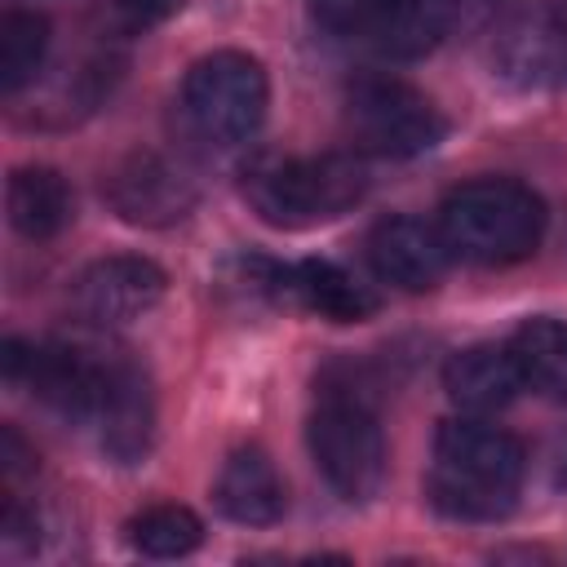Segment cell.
Wrapping results in <instances>:
<instances>
[{
  "instance_id": "cell-22",
  "label": "cell",
  "mask_w": 567,
  "mask_h": 567,
  "mask_svg": "<svg viewBox=\"0 0 567 567\" xmlns=\"http://www.w3.org/2000/svg\"><path fill=\"white\" fill-rule=\"evenodd\" d=\"M182 4H186V0H106L115 27H120V31H133V35H137V31H151V27H159V22H168Z\"/></svg>"
},
{
  "instance_id": "cell-13",
  "label": "cell",
  "mask_w": 567,
  "mask_h": 567,
  "mask_svg": "<svg viewBox=\"0 0 567 567\" xmlns=\"http://www.w3.org/2000/svg\"><path fill=\"white\" fill-rule=\"evenodd\" d=\"M443 390L461 412L492 416L505 412L518 390H527V381L509 346H470L443 363Z\"/></svg>"
},
{
  "instance_id": "cell-15",
  "label": "cell",
  "mask_w": 567,
  "mask_h": 567,
  "mask_svg": "<svg viewBox=\"0 0 567 567\" xmlns=\"http://www.w3.org/2000/svg\"><path fill=\"white\" fill-rule=\"evenodd\" d=\"M492 62L501 75L518 84H563L567 80V35L554 13H523L501 27L492 44Z\"/></svg>"
},
{
  "instance_id": "cell-20",
  "label": "cell",
  "mask_w": 567,
  "mask_h": 567,
  "mask_svg": "<svg viewBox=\"0 0 567 567\" xmlns=\"http://www.w3.org/2000/svg\"><path fill=\"white\" fill-rule=\"evenodd\" d=\"M199 540H204V523L186 505L164 501L128 518V545L146 558H186L190 549H199Z\"/></svg>"
},
{
  "instance_id": "cell-6",
  "label": "cell",
  "mask_w": 567,
  "mask_h": 567,
  "mask_svg": "<svg viewBox=\"0 0 567 567\" xmlns=\"http://www.w3.org/2000/svg\"><path fill=\"white\" fill-rule=\"evenodd\" d=\"M346 128L354 151L381 159H412L443 142L447 120L439 106L394 75H363L346 89Z\"/></svg>"
},
{
  "instance_id": "cell-25",
  "label": "cell",
  "mask_w": 567,
  "mask_h": 567,
  "mask_svg": "<svg viewBox=\"0 0 567 567\" xmlns=\"http://www.w3.org/2000/svg\"><path fill=\"white\" fill-rule=\"evenodd\" d=\"M554 18H558V27H563V35H567V0H558V9H549Z\"/></svg>"
},
{
  "instance_id": "cell-4",
  "label": "cell",
  "mask_w": 567,
  "mask_h": 567,
  "mask_svg": "<svg viewBox=\"0 0 567 567\" xmlns=\"http://www.w3.org/2000/svg\"><path fill=\"white\" fill-rule=\"evenodd\" d=\"M306 443H310L315 470L341 501L368 505L372 496H381L390 474V452H385L377 412L359 394H328L310 412Z\"/></svg>"
},
{
  "instance_id": "cell-23",
  "label": "cell",
  "mask_w": 567,
  "mask_h": 567,
  "mask_svg": "<svg viewBox=\"0 0 567 567\" xmlns=\"http://www.w3.org/2000/svg\"><path fill=\"white\" fill-rule=\"evenodd\" d=\"M0 532H4V545L18 549V545H35V532H40V518L35 509L18 505L13 492H4V514H0Z\"/></svg>"
},
{
  "instance_id": "cell-10",
  "label": "cell",
  "mask_w": 567,
  "mask_h": 567,
  "mask_svg": "<svg viewBox=\"0 0 567 567\" xmlns=\"http://www.w3.org/2000/svg\"><path fill=\"white\" fill-rule=\"evenodd\" d=\"M168 292V275L151 261V257H97L93 266L80 270L75 279V310L89 323H133L142 315H151Z\"/></svg>"
},
{
  "instance_id": "cell-1",
  "label": "cell",
  "mask_w": 567,
  "mask_h": 567,
  "mask_svg": "<svg viewBox=\"0 0 567 567\" xmlns=\"http://www.w3.org/2000/svg\"><path fill=\"white\" fill-rule=\"evenodd\" d=\"M527 452L523 443L487 425L483 416H452L434 434V470H430V505L461 523H496L514 509L523 483Z\"/></svg>"
},
{
  "instance_id": "cell-2",
  "label": "cell",
  "mask_w": 567,
  "mask_h": 567,
  "mask_svg": "<svg viewBox=\"0 0 567 567\" xmlns=\"http://www.w3.org/2000/svg\"><path fill=\"white\" fill-rule=\"evenodd\" d=\"M439 235L465 266H514L540 248L545 204L514 177H474L443 199Z\"/></svg>"
},
{
  "instance_id": "cell-3",
  "label": "cell",
  "mask_w": 567,
  "mask_h": 567,
  "mask_svg": "<svg viewBox=\"0 0 567 567\" xmlns=\"http://www.w3.org/2000/svg\"><path fill=\"white\" fill-rule=\"evenodd\" d=\"M239 190L266 226H315L350 213L368 195V168L359 155H261L244 168Z\"/></svg>"
},
{
  "instance_id": "cell-24",
  "label": "cell",
  "mask_w": 567,
  "mask_h": 567,
  "mask_svg": "<svg viewBox=\"0 0 567 567\" xmlns=\"http://www.w3.org/2000/svg\"><path fill=\"white\" fill-rule=\"evenodd\" d=\"M0 465H4V478H9V483H13L22 470H31V465H35V452L22 443V434H18L13 425H4V430H0Z\"/></svg>"
},
{
  "instance_id": "cell-19",
  "label": "cell",
  "mask_w": 567,
  "mask_h": 567,
  "mask_svg": "<svg viewBox=\"0 0 567 567\" xmlns=\"http://www.w3.org/2000/svg\"><path fill=\"white\" fill-rule=\"evenodd\" d=\"M49 53V18L35 9H9L0 18V89L13 97L35 80Z\"/></svg>"
},
{
  "instance_id": "cell-14",
  "label": "cell",
  "mask_w": 567,
  "mask_h": 567,
  "mask_svg": "<svg viewBox=\"0 0 567 567\" xmlns=\"http://www.w3.org/2000/svg\"><path fill=\"white\" fill-rule=\"evenodd\" d=\"M213 501L230 523H244V527H270L288 509L284 478L261 447H239L226 456L213 483Z\"/></svg>"
},
{
  "instance_id": "cell-11",
  "label": "cell",
  "mask_w": 567,
  "mask_h": 567,
  "mask_svg": "<svg viewBox=\"0 0 567 567\" xmlns=\"http://www.w3.org/2000/svg\"><path fill=\"white\" fill-rule=\"evenodd\" d=\"M368 261H372L377 279H385L403 292H430L443 284L452 252H447L439 226H425L408 213H394V217H381L372 226Z\"/></svg>"
},
{
  "instance_id": "cell-18",
  "label": "cell",
  "mask_w": 567,
  "mask_h": 567,
  "mask_svg": "<svg viewBox=\"0 0 567 567\" xmlns=\"http://www.w3.org/2000/svg\"><path fill=\"white\" fill-rule=\"evenodd\" d=\"M509 350L523 368V381L554 403H567V323L563 319H527L509 337Z\"/></svg>"
},
{
  "instance_id": "cell-5",
  "label": "cell",
  "mask_w": 567,
  "mask_h": 567,
  "mask_svg": "<svg viewBox=\"0 0 567 567\" xmlns=\"http://www.w3.org/2000/svg\"><path fill=\"white\" fill-rule=\"evenodd\" d=\"M266 106H270V80L252 53L217 49L190 62L182 84V111L199 137L217 146L248 142L261 128Z\"/></svg>"
},
{
  "instance_id": "cell-16",
  "label": "cell",
  "mask_w": 567,
  "mask_h": 567,
  "mask_svg": "<svg viewBox=\"0 0 567 567\" xmlns=\"http://www.w3.org/2000/svg\"><path fill=\"white\" fill-rule=\"evenodd\" d=\"M4 208H9V221L22 239H53L66 230L75 199H71V186L58 168L27 164V168H13L9 190H4Z\"/></svg>"
},
{
  "instance_id": "cell-12",
  "label": "cell",
  "mask_w": 567,
  "mask_h": 567,
  "mask_svg": "<svg viewBox=\"0 0 567 567\" xmlns=\"http://www.w3.org/2000/svg\"><path fill=\"white\" fill-rule=\"evenodd\" d=\"M97 434H102V452L120 465H133L151 452V439H155V394H151V381L137 363H128L124 354L111 359V372H106V390H102V403H97V416H93Z\"/></svg>"
},
{
  "instance_id": "cell-21",
  "label": "cell",
  "mask_w": 567,
  "mask_h": 567,
  "mask_svg": "<svg viewBox=\"0 0 567 567\" xmlns=\"http://www.w3.org/2000/svg\"><path fill=\"white\" fill-rule=\"evenodd\" d=\"M390 0H310V13L319 18V27L337 31V35H372L377 22L385 18Z\"/></svg>"
},
{
  "instance_id": "cell-9",
  "label": "cell",
  "mask_w": 567,
  "mask_h": 567,
  "mask_svg": "<svg viewBox=\"0 0 567 567\" xmlns=\"http://www.w3.org/2000/svg\"><path fill=\"white\" fill-rule=\"evenodd\" d=\"M257 275L248 279L252 288L270 292L284 306L310 310L328 323H363L377 315V292L368 284H359L346 266L323 261V257H306L297 266H275V261H248Z\"/></svg>"
},
{
  "instance_id": "cell-17",
  "label": "cell",
  "mask_w": 567,
  "mask_h": 567,
  "mask_svg": "<svg viewBox=\"0 0 567 567\" xmlns=\"http://www.w3.org/2000/svg\"><path fill=\"white\" fill-rule=\"evenodd\" d=\"M456 22V0H390L385 18L368 35L377 53L385 58H425Z\"/></svg>"
},
{
  "instance_id": "cell-7",
  "label": "cell",
  "mask_w": 567,
  "mask_h": 567,
  "mask_svg": "<svg viewBox=\"0 0 567 567\" xmlns=\"http://www.w3.org/2000/svg\"><path fill=\"white\" fill-rule=\"evenodd\" d=\"M0 359H4V377L13 385H27L40 403H49L53 412H62L71 421H93L115 350H97V346H84V341H22V337H9Z\"/></svg>"
},
{
  "instance_id": "cell-8",
  "label": "cell",
  "mask_w": 567,
  "mask_h": 567,
  "mask_svg": "<svg viewBox=\"0 0 567 567\" xmlns=\"http://www.w3.org/2000/svg\"><path fill=\"white\" fill-rule=\"evenodd\" d=\"M102 195L128 226H173L195 208L199 186L182 164L155 151H128L102 173Z\"/></svg>"
}]
</instances>
